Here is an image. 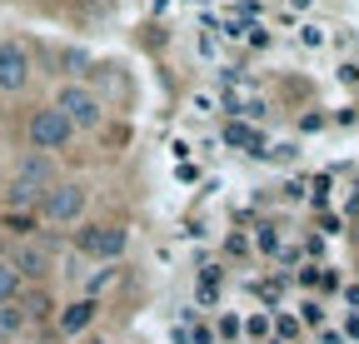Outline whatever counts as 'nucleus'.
Wrapping results in <instances>:
<instances>
[{
  "mask_svg": "<svg viewBox=\"0 0 359 344\" xmlns=\"http://www.w3.org/2000/svg\"><path fill=\"white\" fill-rule=\"evenodd\" d=\"M25 140H30V150H40V155H60V150H70V140H75V125H70L55 105H35V110L25 115Z\"/></svg>",
  "mask_w": 359,
  "mask_h": 344,
  "instance_id": "obj_1",
  "label": "nucleus"
},
{
  "mask_svg": "<svg viewBox=\"0 0 359 344\" xmlns=\"http://www.w3.org/2000/svg\"><path fill=\"white\" fill-rule=\"evenodd\" d=\"M75 249L85 254V260L110 265V260H120V254L130 249V230L120 220H90L85 230H75Z\"/></svg>",
  "mask_w": 359,
  "mask_h": 344,
  "instance_id": "obj_2",
  "label": "nucleus"
},
{
  "mask_svg": "<svg viewBox=\"0 0 359 344\" xmlns=\"http://www.w3.org/2000/svg\"><path fill=\"white\" fill-rule=\"evenodd\" d=\"M50 105L75 125V135H80V130H100V125H105V105H100V95H95V90H85V85H75V80L60 85Z\"/></svg>",
  "mask_w": 359,
  "mask_h": 344,
  "instance_id": "obj_3",
  "label": "nucleus"
},
{
  "mask_svg": "<svg viewBox=\"0 0 359 344\" xmlns=\"http://www.w3.org/2000/svg\"><path fill=\"white\" fill-rule=\"evenodd\" d=\"M85 205H90V185H85V180H60L50 195H45L40 220H45V225H55V230L80 225V220H85Z\"/></svg>",
  "mask_w": 359,
  "mask_h": 344,
  "instance_id": "obj_4",
  "label": "nucleus"
},
{
  "mask_svg": "<svg viewBox=\"0 0 359 344\" xmlns=\"http://www.w3.org/2000/svg\"><path fill=\"white\" fill-rule=\"evenodd\" d=\"M35 80V60L20 40H0V95H25Z\"/></svg>",
  "mask_w": 359,
  "mask_h": 344,
  "instance_id": "obj_5",
  "label": "nucleus"
},
{
  "mask_svg": "<svg viewBox=\"0 0 359 344\" xmlns=\"http://www.w3.org/2000/svg\"><path fill=\"white\" fill-rule=\"evenodd\" d=\"M6 260L15 265V275L25 280V284H50V270H55V254L45 249V240H20Z\"/></svg>",
  "mask_w": 359,
  "mask_h": 344,
  "instance_id": "obj_6",
  "label": "nucleus"
},
{
  "mask_svg": "<svg viewBox=\"0 0 359 344\" xmlns=\"http://www.w3.org/2000/svg\"><path fill=\"white\" fill-rule=\"evenodd\" d=\"M11 180H20V185H30V190H40V195H50V190L60 185V170H55V155H40V150H25V155L15 160V170H11Z\"/></svg>",
  "mask_w": 359,
  "mask_h": 344,
  "instance_id": "obj_7",
  "label": "nucleus"
},
{
  "mask_svg": "<svg viewBox=\"0 0 359 344\" xmlns=\"http://www.w3.org/2000/svg\"><path fill=\"white\" fill-rule=\"evenodd\" d=\"M95 315H100L95 294H80V299H70V305L55 310V329H60L65 339H75V334H85L90 324H95Z\"/></svg>",
  "mask_w": 359,
  "mask_h": 344,
  "instance_id": "obj_8",
  "label": "nucleus"
},
{
  "mask_svg": "<svg viewBox=\"0 0 359 344\" xmlns=\"http://www.w3.org/2000/svg\"><path fill=\"white\" fill-rule=\"evenodd\" d=\"M15 305H20L25 324H45V319H55V294H50V284H25Z\"/></svg>",
  "mask_w": 359,
  "mask_h": 344,
  "instance_id": "obj_9",
  "label": "nucleus"
},
{
  "mask_svg": "<svg viewBox=\"0 0 359 344\" xmlns=\"http://www.w3.org/2000/svg\"><path fill=\"white\" fill-rule=\"evenodd\" d=\"M20 289H25V280L15 275V265L6 260V254H0V305H15Z\"/></svg>",
  "mask_w": 359,
  "mask_h": 344,
  "instance_id": "obj_10",
  "label": "nucleus"
},
{
  "mask_svg": "<svg viewBox=\"0 0 359 344\" xmlns=\"http://www.w3.org/2000/svg\"><path fill=\"white\" fill-rule=\"evenodd\" d=\"M30 324H25V315H20V305H0V339H15V334H25Z\"/></svg>",
  "mask_w": 359,
  "mask_h": 344,
  "instance_id": "obj_11",
  "label": "nucleus"
},
{
  "mask_svg": "<svg viewBox=\"0 0 359 344\" xmlns=\"http://www.w3.org/2000/svg\"><path fill=\"white\" fill-rule=\"evenodd\" d=\"M55 65H60V75H80V70L90 65V55H85V50H60Z\"/></svg>",
  "mask_w": 359,
  "mask_h": 344,
  "instance_id": "obj_12",
  "label": "nucleus"
},
{
  "mask_svg": "<svg viewBox=\"0 0 359 344\" xmlns=\"http://www.w3.org/2000/svg\"><path fill=\"white\" fill-rule=\"evenodd\" d=\"M219 334H230V339H235V334H240V319H235V315H224V319H219Z\"/></svg>",
  "mask_w": 359,
  "mask_h": 344,
  "instance_id": "obj_13",
  "label": "nucleus"
},
{
  "mask_svg": "<svg viewBox=\"0 0 359 344\" xmlns=\"http://www.w3.org/2000/svg\"><path fill=\"white\" fill-rule=\"evenodd\" d=\"M349 209H354V214H359V185H354V200H349Z\"/></svg>",
  "mask_w": 359,
  "mask_h": 344,
  "instance_id": "obj_14",
  "label": "nucleus"
},
{
  "mask_svg": "<svg viewBox=\"0 0 359 344\" xmlns=\"http://www.w3.org/2000/svg\"><path fill=\"white\" fill-rule=\"evenodd\" d=\"M0 344H15V339H0Z\"/></svg>",
  "mask_w": 359,
  "mask_h": 344,
  "instance_id": "obj_15",
  "label": "nucleus"
}]
</instances>
